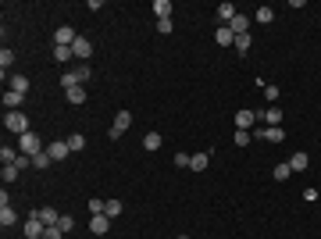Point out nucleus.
I'll return each instance as SVG.
<instances>
[{
  "mask_svg": "<svg viewBox=\"0 0 321 239\" xmlns=\"http://www.w3.org/2000/svg\"><path fill=\"white\" fill-rule=\"evenodd\" d=\"M161 143H164L161 132H146V136H143V146H146V150H161Z\"/></svg>",
  "mask_w": 321,
  "mask_h": 239,
  "instance_id": "6ab92c4d",
  "label": "nucleus"
},
{
  "mask_svg": "<svg viewBox=\"0 0 321 239\" xmlns=\"http://www.w3.org/2000/svg\"><path fill=\"white\" fill-rule=\"evenodd\" d=\"M14 221H18V214L11 211V204H7V207H0V225H4V229H11Z\"/></svg>",
  "mask_w": 321,
  "mask_h": 239,
  "instance_id": "5701e85b",
  "label": "nucleus"
},
{
  "mask_svg": "<svg viewBox=\"0 0 321 239\" xmlns=\"http://www.w3.org/2000/svg\"><path fill=\"white\" fill-rule=\"evenodd\" d=\"M271 18H275V11H271L268 4H264V7H257V14H253V22H261V25H268Z\"/></svg>",
  "mask_w": 321,
  "mask_h": 239,
  "instance_id": "bb28decb",
  "label": "nucleus"
},
{
  "mask_svg": "<svg viewBox=\"0 0 321 239\" xmlns=\"http://www.w3.org/2000/svg\"><path fill=\"white\" fill-rule=\"evenodd\" d=\"M189 161H193L189 154H175V168H189Z\"/></svg>",
  "mask_w": 321,
  "mask_h": 239,
  "instance_id": "58836bf2",
  "label": "nucleus"
},
{
  "mask_svg": "<svg viewBox=\"0 0 321 239\" xmlns=\"http://www.w3.org/2000/svg\"><path fill=\"white\" fill-rule=\"evenodd\" d=\"M129 125H132V114H129V111H118V118H114V125H111L107 136H111V139H121V136L129 132Z\"/></svg>",
  "mask_w": 321,
  "mask_h": 239,
  "instance_id": "f03ea898",
  "label": "nucleus"
},
{
  "mask_svg": "<svg viewBox=\"0 0 321 239\" xmlns=\"http://www.w3.org/2000/svg\"><path fill=\"white\" fill-rule=\"evenodd\" d=\"M47 154H50L54 161H65V157L71 154V146H68V139H54V143L47 146Z\"/></svg>",
  "mask_w": 321,
  "mask_h": 239,
  "instance_id": "9b49d317",
  "label": "nucleus"
},
{
  "mask_svg": "<svg viewBox=\"0 0 321 239\" xmlns=\"http://www.w3.org/2000/svg\"><path fill=\"white\" fill-rule=\"evenodd\" d=\"M157 33H172V18H161L157 22Z\"/></svg>",
  "mask_w": 321,
  "mask_h": 239,
  "instance_id": "ea45409f",
  "label": "nucleus"
},
{
  "mask_svg": "<svg viewBox=\"0 0 321 239\" xmlns=\"http://www.w3.org/2000/svg\"><path fill=\"white\" fill-rule=\"evenodd\" d=\"M75 39H79V36H75V29L71 25H61L57 33H54V47H71Z\"/></svg>",
  "mask_w": 321,
  "mask_h": 239,
  "instance_id": "423d86ee",
  "label": "nucleus"
},
{
  "mask_svg": "<svg viewBox=\"0 0 321 239\" xmlns=\"http://www.w3.org/2000/svg\"><path fill=\"white\" fill-rule=\"evenodd\" d=\"M65 97H68V103H86V89L71 86V89H65Z\"/></svg>",
  "mask_w": 321,
  "mask_h": 239,
  "instance_id": "412c9836",
  "label": "nucleus"
},
{
  "mask_svg": "<svg viewBox=\"0 0 321 239\" xmlns=\"http://www.w3.org/2000/svg\"><path fill=\"white\" fill-rule=\"evenodd\" d=\"M257 139H268V143H282V139H285V132H282L279 125H261V129H257Z\"/></svg>",
  "mask_w": 321,
  "mask_h": 239,
  "instance_id": "0eeeda50",
  "label": "nucleus"
},
{
  "mask_svg": "<svg viewBox=\"0 0 321 239\" xmlns=\"http://www.w3.org/2000/svg\"><path fill=\"white\" fill-rule=\"evenodd\" d=\"M11 89L25 97V93H29V79H25V75H11Z\"/></svg>",
  "mask_w": 321,
  "mask_h": 239,
  "instance_id": "393cba45",
  "label": "nucleus"
},
{
  "mask_svg": "<svg viewBox=\"0 0 321 239\" xmlns=\"http://www.w3.org/2000/svg\"><path fill=\"white\" fill-rule=\"evenodd\" d=\"M50 161H54V157H50L47 150H39V154L33 157V168H36V171H47V168H50Z\"/></svg>",
  "mask_w": 321,
  "mask_h": 239,
  "instance_id": "4be33fe9",
  "label": "nucleus"
},
{
  "mask_svg": "<svg viewBox=\"0 0 321 239\" xmlns=\"http://www.w3.org/2000/svg\"><path fill=\"white\" fill-rule=\"evenodd\" d=\"M68 146H71V154H75V150H86V136H82V132L68 136Z\"/></svg>",
  "mask_w": 321,
  "mask_h": 239,
  "instance_id": "c85d7f7f",
  "label": "nucleus"
},
{
  "mask_svg": "<svg viewBox=\"0 0 321 239\" xmlns=\"http://www.w3.org/2000/svg\"><path fill=\"white\" fill-rule=\"evenodd\" d=\"M228 29H232V36H243V33H250V18H247V14H236V18L228 22Z\"/></svg>",
  "mask_w": 321,
  "mask_h": 239,
  "instance_id": "4468645a",
  "label": "nucleus"
},
{
  "mask_svg": "<svg viewBox=\"0 0 321 239\" xmlns=\"http://www.w3.org/2000/svg\"><path fill=\"white\" fill-rule=\"evenodd\" d=\"M250 50V33H243V36H236V54H247Z\"/></svg>",
  "mask_w": 321,
  "mask_h": 239,
  "instance_id": "7c9ffc66",
  "label": "nucleus"
},
{
  "mask_svg": "<svg viewBox=\"0 0 321 239\" xmlns=\"http://www.w3.org/2000/svg\"><path fill=\"white\" fill-rule=\"evenodd\" d=\"M54 61H57V65H68V61H75L71 47H54Z\"/></svg>",
  "mask_w": 321,
  "mask_h": 239,
  "instance_id": "aec40b11",
  "label": "nucleus"
},
{
  "mask_svg": "<svg viewBox=\"0 0 321 239\" xmlns=\"http://www.w3.org/2000/svg\"><path fill=\"white\" fill-rule=\"evenodd\" d=\"M22 232H25V239H43V232H47V225H43L39 218H33V214H29V221L22 225Z\"/></svg>",
  "mask_w": 321,
  "mask_h": 239,
  "instance_id": "39448f33",
  "label": "nucleus"
},
{
  "mask_svg": "<svg viewBox=\"0 0 321 239\" xmlns=\"http://www.w3.org/2000/svg\"><path fill=\"white\" fill-rule=\"evenodd\" d=\"M289 175H293V168H289V164H279V168H275V178H279V182H285Z\"/></svg>",
  "mask_w": 321,
  "mask_h": 239,
  "instance_id": "473e14b6",
  "label": "nucleus"
},
{
  "mask_svg": "<svg viewBox=\"0 0 321 239\" xmlns=\"http://www.w3.org/2000/svg\"><path fill=\"white\" fill-rule=\"evenodd\" d=\"M285 164H289V168H293V171H307V164H311V157H307V154H293V157H289Z\"/></svg>",
  "mask_w": 321,
  "mask_h": 239,
  "instance_id": "f3484780",
  "label": "nucleus"
},
{
  "mask_svg": "<svg viewBox=\"0 0 321 239\" xmlns=\"http://www.w3.org/2000/svg\"><path fill=\"white\" fill-rule=\"evenodd\" d=\"M104 207H107V200H89V214H104Z\"/></svg>",
  "mask_w": 321,
  "mask_h": 239,
  "instance_id": "f704fd0d",
  "label": "nucleus"
},
{
  "mask_svg": "<svg viewBox=\"0 0 321 239\" xmlns=\"http://www.w3.org/2000/svg\"><path fill=\"white\" fill-rule=\"evenodd\" d=\"M303 200L314 204V200H318V189H314V186H311V189H303Z\"/></svg>",
  "mask_w": 321,
  "mask_h": 239,
  "instance_id": "a19ab883",
  "label": "nucleus"
},
{
  "mask_svg": "<svg viewBox=\"0 0 321 239\" xmlns=\"http://www.w3.org/2000/svg\"><path fill=\"white\" fill-rule=\"evenodd\" d=\"M236 14H239V11H236L232 4H228V0H225V4H218V22H221V25H228V22L236 18Z\"/></svg>",
  "mask_w": 321,
  "mask_h": 239,
  "instance_id": "dca6fc26",
  "label": "nucleus"
},
{
  "mask_svg": "<svg viewBox=\"0 0 321 239\" xmlns=\"http://www.w3.org/2000/svg\"><path fill=\"white\" fill-rule=\"evenodd\" d=\"M253 136H250V132H243V129H236V146H247Z\"/></svg>",
  "mask_w": 321,
  "mask_h": 239,
  "instance_id": "e433bc0d",
  "label": "nucleus"
},
{
  "mask_svg": "<svg viewBox=\"0 0 321 239\" xmlns=\"http://www.w3.org/2000/svg\"><path fill=\"white\" fill-rule=\"evenodd\" d=\"M33 218H39L43 221V225H57V221H61V214H57V207H39V211H33Z\"/></svg>",
  "mask_w": 321,
  "mask_h": 239,
  "instance_id": "9d476101",
  "label": "nucleus"
},
{
  "mask_svg": "<svg viewBox=\"0 0 321 239\" xmlns=\"http://www.w3.org/2000/svg\"><path fill=\"white\" fill-rule=\"evenodd\" d=\"M214 43H218V47H232V43H236L232 29H228V25H218V33H214Z\"/></svg>",
  "mask_w": 321,
  "mask_h": 239,
  "instance_id": "ddd939ff",
  "label": "nucleus"
},
{
  "mask_svg": "<svg viewBox=\"0 0 321 239\" xmlns=\"http://www.w3.org/2000/svg\"><path fill=\"white\" fill-rule=\"evenodd\" d=\"M71 54H75V61H86V57L93 54V43H89L86 36H79V39L71 43Z\"/></svg>",
  "mask_w": 321,
  "mask_h": 239,
  "instance_id": "1a4fd4ad",
  "label": "nucleus"
},
{
  "mask_svg": "<svg viewBox=\"0 0 321 239\" xmlns=\"http://www.w3.org/2000/svg\"><path fill=\"white\" fill-rule=\"evenodd\" d=\"M257 122H264V125H279V122H282V111H279V107H268V111H257Z\"/></svg>",
  "mask_w": 321,
  "mask_h": 239,
  "instance_id": "2eb2a0df",
  "label": "nucleus"
},
{
  "mask_svg": "<svg viewBox=\"0 0 321 239\" xmlns=\"http://www.w3.org/2000/svg\"><path fill=\"white\" fill-rule=\"evenodd\" d=\"M154 14H157V22H161V18H172V4H168V0H157V4H154Z\"/></svg>",
  "mask_w": 321,
  "mask_h": 239,
  "instance_id": "a878e982",
  "label": "nucleus"
},
{
  "mask_svg": "<svg viewBox=\"0 0 321 239\" xmlns=\"http://www.w3.org/2000/svg\"><path fill=\"white\" fill-rule=\"evenodd\" d=\"M22 100H25L22 93H14V89H7V93H4V107H7V111H18V107H22Z\"/></svg>",
  "mask_w": 321,
  "mask_h": 239,
  "instance_id": "a211bd4d",
  "label": "nucleus"
},
{
  "mask_svg": "<svg viewBox=\"0 0 321 239\" xmlns=\"http://www.w3.org/2000/svg\"><path fill=\"white\" fill-rule=\"evenodd\" d=\"M11 61H14V54H11V50L4 47V50H0V68H4V71H7V68H11Z\"/></svg>",
  "mask_w": 321,
  "mask_h": 239,
  "instance_id": "72a5a7b5",
  "label": "nucleus"
},
{
  "mask_svg": "<svg viewBox=\"0 0 321 239\" xmlns=\"http://www.w3.org/2000/svg\"><path fill=\"white\" fill-rule=\"evenodd\" d=\"M89 229H93V236H107L111 232V218L107 214H89Z\"/></svg>",
  "mask_w": 321,
  "mask_h": 239,
  "instance_id": "6e6552de",
  "label": "nucleus"
},
{
  "mask_svg": "<svg viewBox=\"0 0 321 239\" xmlns=\"http://www.w3.org/2000/svg\"><path fill=\"white\" fill-rule=\"evenodd\" d=\"M57 229H61V232H71V229H75V218H71V214H61Z\"/></svg>",
  "mask_w": 321,
  "mask_h": 239,
  "instance_id": "2f4dec72",
  "label": "nucleus"
},
{
  "mask_svg": "<svg viewBox=\"0 0 321 239\" xmlns=\"http://www.w3.org/2000/svg\"><path fill=\"white\" fill-rule=\"evenodd\" d=\"M207 161H211V150H207V154H193L189 168H193V171H204V168H207Z\"/></svg>",
  "mask_w": 321,
  "mask_h": 239,
  "instance_id": "b1692460",
  "label": "nucleus"
},
{
  "mask_svg": "<svg viewBox=\"0 0 321 239\" xmlns=\"http://www.w3.org/2000/svg\"><path fill=\"white\" fill-rule=\"evenodd\" d=\"M4 125H7V132H18V136H25V132H33V129H29V118H25L22 111H7Z\"/></svg>",
  "mask_w": 321,
  "mask_h": 239,
  "instance_id": "f257e3e1",
  "label": "nucleus"
},
{
  "mask_svg": "<svg viewBox=\"0 0 321 239\" xmlns=\"http://www.w3.org/2000/svg\"><path fill=\"white\" fill-rule=\"evenodd\" d=\"M43 239H65V232H61V229H57V225H50V229H47V232H43Z\"/></svg>",
  "mask_w": 321,
  "mask_h": 239,
  "instance_id": "4c0bfd02",
  "label": "nucleus"
},
{
  "mask_svg": "<svg viewBox=\"0 0 321 239\" xmlns=\"http://www.w3.org/2000/svg\"><path fill=\"white\" fill-rule=\"evenodd\" d=\"M178 239H189V236H178Z\"/></svg>",
  "mask_w": 321,
  "mask_h": 239,
  "instance_id": "79ce46f5",
  "label": "nucleus"
},
{
  "mask_svg": "<svg viewBox=\"0 0 321 239\" xmlns=\"http://www.w3.org/2000/svg\"><path fill=\"white\" fill-rule=\"evenodd\" d=\"M18 164H4V175H0V178H4V182H14V178H18Z\"/></svg>",
  "mask_w": 321,
  "mask_h": 239,
  "instance_id": "c756f323",
  "label": "nucleus"
},
{
  "mask_svg": "<svg viewBox=\"0 0 321 239\" xmlns=\"http://www.w3.org/2000/svg\"><path fill=\"white\" fill-rule=\"evenodd\" d=\"M279 97H282V93H279V86H264V100H271V103H275Z\"/></svg>",
  "mask_w": 321,
  "mask_h": 239,
  "instance_id": "c9c22d12",
  "label": "nucleus"
},
{
  "mask_svg": "<svg viewBox=\"0 0 321 239\" xmlns=\"http://www.w3.org/2000/svg\"><path fill=\"white\" fill-rule=\"evenodd\" d=\"M18 146H22V154H29V157H36V154L43 150L36 132H25V136H18Z\"/></svg>",
  "mask_w": 321,
  "mask_h": 239,
  "instance_id": "20e7f679",
  "label": "nucleus"
},
{
  "mask_svg": "<svg viewBox=\"0 0 321 239\" xmlns=\"http://www.w3.org/2000/svg\"><path fill=\"white\" fill-rule=\"evenodd\" d=\"M257 122V111H247V107H243V111H236V129H243V132H250V125Z\"/></svg>",
  "mask_w": 321,
  "mask_h": 239,
  "instance_id": "f8f14e48",
  "label": "nucleus"
},
{
  "mask_svg": "<svg viewBox=\"0 0 321 239\" xmlns=\"http://www.w3.org/2000/svg\"><path fill=\"white\" fill-rule=\"evenodd\" d=\"M104 214L111 218V221H114V218H121V200H107V207H104Z\"/></svg>",
  "mask_w": 321,
  "mask_h": 239,
  "instance_id": "cd10ccee",
  "label": "nucleus"
},
{
  "mask_svg": "<svg viewBox=\"0 0 321 239\" xmlns=\"http://www.w3.org/2000/svg\"><path fill=\"white\" fill-rule=\"evenodd\" d=\"M86 79H89V68H71V71H65V75H61V86L71 89V86H82Z\"/></svg>",
  "mask_w": 321,
  "mask_h": 239,
  "instance_id": "7ed1b4c3",
  "label": "nucleus"
}]
</instances>
